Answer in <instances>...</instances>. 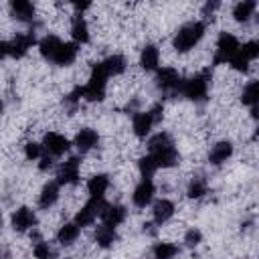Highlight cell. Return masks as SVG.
Returning a JSON list of instances; mask_svg holds the SVG:
<instances>
[{
    "label": "cell",
    "mask_w": 259,
    "mask_h": 259,
    "mask_svg": "<svg viewBox=\"0 0 259 259\" xmlns=\"http://www.w3.org/2000/svg\"><path fill=\"white\" fill-rule=\"evenodd\" d=\"M148 154L154 158L158 168H172L178 164V150L166 132H158L148 142Z\"/></svg>",
    "instance_id": "obj_1"
},
{
    "label": "cell",
    "mask_w": 259,
    "mask_h": 259,
    "mask_svg": "<svg viewBox=\"0 0 259 259\" xmlns=\"http://www.w3.org/2000/svg\"><path fill=\"white\" fill-rule=\"evenodd\" d=\"M202 36H204V22H200V20H190V22L182 24V26L176 30V34H174V38H172V47H174V51H178V53H188V51H192V49L200 42Z\"/></svg>",
    "instance_id": "obj_2"
},
{
    "label": "cell",
    "mask_w": 259,
    "mask_h": 259,
    "mask_svg": "<svg viewBox=\"0 0 259 259\" xmlns=\"http://www.w3.org/2000/svg\"><path fill=\"white\" fill-rule=\"evenodd\" d=\"M210 71L208 69H202L200 73L188 77V79H182L180 83V95L190 99V101H202L208 93V85H210Z\"/></svg>",
    "instance_id": "obj_3"
},
{
    "label": "cell",
    "mask_w": 259,
    "mask_h": 259,
    "mask_svg": "<svg viewBox=\"0 0 259 259\" xmlns=\"http://www.w3.org/2000/svg\"><path fill=\"white\" fill-rule=\"evenodd\" d=\"M107 79H109V77L103 73L101 65H99V63L93 65L91 75H89V81L81 87L83 97H85L87 101H103V97H105V89H107Z\"/></svg>",
    "instance_id": "obj_4"
},
{
    "label": "cell",
    "mask_w": 259,
    "mask_h": 259,
    "mask_svg": "<svg viewBox=\"0 0 259 259\" xmlns=\"http://www.w3.org/2000/svg\"><path fill=\"white\" fill-rule=\"evenodd\" d=\"M239 38L233 34V32H221L219 38H217V51H214V57H212V63L214 65H223V63H229V59L239 51Z\"/></svg>",
    "instance_id": "obj_5"
},
{
    "label": "cell",
    "mask_w": 259,
    "mask_h": 259,
    "mask_svg": "<svg viewBox=\"0 0 259 259\" xmlns=\"http://www.w3.org/2000/svg\"><path fill=\"white\" fill-rule=\"evenodd\" d=\"M105 208V200L103 198H89V202H85L81 206V210L75 214V225L77 227H89L93 225V221L97 217H101V210Z\"/></svg>",
    "instance_id": "obj_6"
},
{
    "label": "cell",
    "mask_w": 259,
    "mask_h": 259,
    "mask_svg": "<svg viewBox=\"0 0 259 259\" xmlns=\"http://www.w3.org/2000/svg\"><path fill=\"white\" fill-rule=\"evenodd\" d=\"M180 83H182V77L176 69L172 67H162L156 75V85L162 93H178L180 91Z\"/></svg>",
    "instance_id": "obj_7"
},
{
    "label": "cell",
    "mask_w": 259,
    "mask_h": 259,
    "mask_svg": "<svg viewBox=\"0 0 259 259\" xmlns=\"http://www.w3.org/2000/svg\"><path fill=\"white\" fill-rule=\"evenodd\" d=\"M42 148L47 150L51 158H57V156H63L71 148V142L59 132H47L42 138Z\"/></svg>",
    "instance_id": "obj_8"
},
{
    "label": "cell",
    "mask_w": 259,
    "mask_h": 259,
    "mask_svg": "<svg viewBox=\"0 0 259 259\" xmlns=\"http://www.w3.org/2000/svg\"><path fill=\"white\" fill-rule=\"evenodd\" d=\"M10 225H12V229L18 231V233L30 231V229L36 227V214H34L32 208H28V206H20V208H16V210L12 212Z\"/></svg>",
    "instance_id": "obj_9"
},
{
    "label": "cell",
    "mask_w": 259,
    "mask_h": 259,
    "mask_svg": "<svg viewBox=\"0 0 259 259\" xmlns=\"http://www.w3.org/2000/svg\"><path fill=\"white\" fill-rule=\"evenodd\" d=\"M79 166H81V162L75 156L69 158V160H65L61 164L59 172H57V184L59 186L61 184H77L79 182Z\"/></svg>",
    "instance_id": "obj_10"
},
{
    "label": "cell",
    "mask_w": 259,
    "mask_h": 259,
    "mask_svg": "<svg viewBox=\"0 0 259 259\" xmlns=\"http://www.w3.org/2000/svg\"><path fill=\"white\" fill-rule=\"evenodd\" d=\"M154 194H156V186L152 182V178H144L136 188H134V194H132V200L138 208H146L152 200H154Z\"/></svg>",
    "instance_id": "obj_11"
},
{
    "label": "cell",
    "mask_w": 259,
    "mask_h": 259,
    "mask_svg": "<svg viewBox=\"0 0 259 259\" xmlns=\"http://www.w3.org/2000/svg\"><path fill=\"white\" fill-rule=\"evenodd\" d=\"M34 42H36V38H34L32 32H20V34H16V36L10 40V57L22 59V57L30 51V47H32Z\"/></svg>",
    "instance_id": "obj_12"
},
{
    "label": "cell",
    "mask_w": 259,
    "mask_h": 259,
    "mask_svg": "<svg viewBox=\"0 0 259 259\" xmlns=\"http://www.w3.org/2000/svg\"><path fill=\"white\" fill-rule=\"evenodd\" d=\"M10 16L12 18H16V20H20V22H28V20H32L34 18V4L32 2H28V0H12L10 2Z\"/></svg>",
    "instance_id": "obj_13"
},
{
    "label": "cell",
    "mask_w": 259,
    "mask_h": 259,
    "mask_svg": "<svg viewBox=\"0 0 259 259\" xmlns=\"http://www.w3.org/2000/svg\"><path fill=\"white\" fill-rule=\"evenodd\" d=\"M231 156H233V144H231L229 140H221V142H217V144L210 148V152H208V162L214 164V166H221V164H225Z\"/></svg>",
    "instance_id": "obj_14"
},
{
    "label": "cell",
    "mask_w": 259,
    "mask_h": 259,
    "mask_svg": "<svg viewBox=\"0 0 259 259\" xmlns=\"http://www.w3.org/2000/svg\"><path fill=\"white\" fill-rule=\"evenodd\" d=\"M97 144H99V136H97V132L91 130V127H83V130H79L77 136H75V146H77V150H79L81 154L93 150Z\"/></svg>",
    "instance_id": "obj_15"
},
{
    "label": "cell",
    "mask_w": 259,
    "mask_h": 259,
    "mask_svg": "<svg viewBox=\"0 0 259 259\" xmlns=\"http://www.w3.org/2000/svg\"><path fill=\"white\" fill-rule=\"evenodd\" d=\"M174 210H176V206H174L172 200H168V198H160V200H156V202H154V208H152L154 223H158V225L168 223V221L174 217Z\"/></svg>",
    "instance_id": "obj_16"
},
{
    "label": "cell",
    "mask_w": 259,
    "mask_h": 259,
    "mask_svg": "<svg viewBox=\"0 0 259 259\" xmlns=\"http://www.w3.org/2000/svg\"><path fill=\"white\" fill-rule=\"evenodd\" d=\"M125 214H127L125 206H121V204H105V208L101 210V221H103V225H109V227L115 229L117 225H121L125 221Z\"/></svg>",
    "instance_id": "obj_17"
},
{
    "label": "cell",
    "mask_w": 259,
    "mask_h": 259,
    "mask_svg": "<svg viewBox=\"0 0 259 259\" xmlns=\"http://www.w3.org/2000/svg\"><path fill=\"white\" fill-rule=\"evenodd\" d=\"M77 53H79V45H75V42H61L57 53H55V57L51 61L57 63V65H71L77 59Z\"/></svg>",
    "instance_id": "obj_18"
},
{
    "label": "cell",
    "mask_w": 259,
    "mask_h": 259,
    "mask_svg": "<svg viewBox=\"0 0 259 259\" xmlns=\"http://www.w3.org/2000/svg\"><path fill=\"white\" fill-rule=\"evenodd\" d=\"M154 125H156V123H154V119H152L150 111H138V113L134 115V119H132L134 134H136L138 138H146V136L152 132V127H154Z\"/></svg>",
    "instance_id": "obj_19"
},
{
    "label": "cell",
    "mask_w": 259,
    "mask_h": 259,
    "mask_svg": "<svg viewBox=\"0 0 259 259\" xmlns=\"http://www.w3.org/2000/svg\"><path fill=\"white\" fill-rule=\"evenodd\" d=\"M140 65L144 71H156L160 65V51L156 45H146L140 53Z\"/></svg>",
    "instance_id": "obj_20"
},
{
    "label": "cell",
    "mask_w": 259,
    "mask_h": 259,
    "mask_svg": "<svg viewBox=\"0 0 259 259\" xmlns=\"http://www.w3.org/2000/svg\"><path fill=\"white\" fill-rule=\"evenodd\" d=\"M99 65H101V69H103V73H105L107 77H117V75H121V73L125 71L127 61H125L121 55H109V57L103 59Z\"/></svg>",
    "instance_id": "obj_21"
},
{
    "label": "cell",
    "mask_w": 259,
    "mask_h": 259,
    "mask_svg": "<svg viewBox=\"0 0 259 259\" xmlns=\"http://www.w3.org/2000/svg\"><path fill=\"white\" fill-rule=\"evenodd\" d=\"M57 200H59V184H57V180L55 182H47L42 186L40 194H38V206L49 210Z\"/></svg>",
    "instance_id": "obj_22"
},
{
    "label": "cell",
    "mask_w": 259,
    "mask_h": 259,
    "mask_svg": "<svg viewBox=\"0 0 259 259\" xmlns=\"http://www.w3.org/2000/svg\"><path fill=\"white\" fill-rule=\"evenodd\" d=\"M107 188H109V178H107V174H95V176H91L89 182H87V192H89L91 198H103V194H105Z\"/></svg>",
    "instance_id": "obj_23"
},
{
    "label": "cell",
    "mask_w": 259,
    "mask_h": 259,
    "mask_svg": "<svg viewBox=\"0 0 259 259\" xmlns=\"http://www.w3.org/2000/svg\"><path fill=\"white\" fill-rule=\"evenodd\" d=\"M71 36H73L75 45H85L89 40V26L81 14H77L71 22Z\"/></svg>",
    "instance_id": "obj_24"
},
{
    "label": "cell",
    "mask_w": 259,
    "mask_h": 259,
    "mask_svg": "<svg viewBox=\"0 0 259 259\" xmlns=\"http://www.w3.org/2000/svg\"><path fill=\"white\" fill-rule=\"evenodd\" d=\"M93 239H95V243H97L99 247L107 249V247H111V245L117 241V233H115V229H113V227H109V225H103V223H101V225L95 229Z\"/></svg>",
    "instance_id": "obj_25"
},
{
    "label": "cell",
    "mask_w": 259,
    "mask_h": 259,
    "mask_svg": "<svg viewBox=\"0 0 259 259\" xmlns=\"http://www.w3.org/2000/svg\"><path fill=\"white\" fill-rule=\"evenodd\" d=\"M257 10V2L255 0H241L233 6V18L237 22H247Z\"/></svg>",
    "instance_id": "obj_26"
},
{
    "label": "cell",
    "mask_w": 259,
    "mask_h": 259,
    "mask_svg": "<svg viewBox=\"0 0 259 259\" xmlns=\"http://www.w3.org/2000/svg\"><path fill=\"white\" fill-rule=\"evenodd\" d=\"M61 42H63V40H61L59 36H55V34H47V36L40 38V42H38V51H40V55H42L47 61H51V59L55 57V53H57V49H59Z\"/></svg>",
    "instance_id": "obj_27"
},
{
    "label": "cell",
    "mask_w": 259,
    "mask_h": 259,
    "mask_svg": "<svg viewBox=\"0 0 259 259\" xmlns=\"http://www.w3.org/2000/svg\"><path fill=\"white\" fill-rule=\"evenodd\" d=\"M77 237H79V227H77L75 223H65V225L59 229V233H57V241H59L63 247L73 245V243L77 241Z\"/></svg>",
    "instance_id": "obj_28"
},
{
    "label": "cell",
    "mask_w": 259,
    "mask_h": 259,
    "mask_svg": "<svg viewBox=\"0 0 259 259\" xmlns=\"http://www.w3.org/2000/svg\"><path fill=\"white\" fill-rule=\"evenodd\" d=\"M152 253H154V259H174V257L180 253V249H178L174 243L162 241V243H156V245H154Z\"/></svg>",
    "instance_id": "obj_29"
},
{
    "label": "cell",
    "mask_w": 259,
    "mask_h": 259,
    "mask_svg": "<svg viewBox=\"0 0 259 259\" xmlns=\"http://www.w3.org/2000/svg\"><path fill=\"white\" fill-rule=\"evenodd\" d=\"M257 99H259V83L253 79V81H249V83L243 87V93H241V101H243V105H249V107H257Z\"/></svg>",
    "instance_id": "obj_30"
},
{
    "label": "cell",
    "mask_w": 259,
    "mask_h": 259,
    "mask_svg": "<svg viewBox=\"0 0 259 259\" xmlns=\"http://www.w3.org/2000/svg\"><path fill=\"white\" fill-rule=\"evenodd\" d=\"M208 192V182L202 176H194L188 184V196L190 198H202Z\"/></svg>",
    "instance_id": "obj_31"
},
{
    "label": "cell",
    "mask_w": 259,
    "mask_h": 259,
    "mask_svg": "<svg viewBox=\"0 0 259 259\" xmlns=\"http://www.w3.org/2000/svg\"><path fill=\"white\" fill-rule=\"evenodd\" d=\"M249 63H251V59L241 51V47H239V51L229 59V65H231L235 71H239V73H245V71L249 69Z\"/></svg>",
    "instance_id": "obj_32"
},
{
    "label": "cell",
    "mask_w": 259,
    "mask_h": 259,
    "mask_svg": "<svg viewBox=\"0 0 259 259\" xmlns=\"http://www.w3.org/2000/svg\"><path fill=\"white\" fill-rule=\"evenodd\" d=\"M138 168H140L142 178H152V174L158 170V166H156V162H154V158H152L150 154H146V156H142V158H140Z\"/></svg>",
    "instance_id": "obj_33"
},
{
    "label": "cell",
    "mask_w": 259,
    "mask_h": 259,
    "mask_svg": "<svg viewBox=\"0 0 259 259\" xmlns=\"http://www.w3.org/2000/svg\"><path fill=\"white\" fill-rule=\"evenodd\" d=\"M32 253H34L36 259H55V251L51 249V245H49L47 241H38V243L34 245Z\"/></svg>",
    "instance_id": "obj_34"
},
{
    "label": "cell",
    "mask_w": 259,
    "mask_h": 259,
    "mask_svg": "<svg viewBox=\"0 0 259 259\" xmlns=\"http://www.w3.org/2000/svg\"><path fill=\"white\" fill-rule=\"evenodd\" d=\"M24 156H26V160L42 158V146L36 144V142H26L24 144Z\"/></svg>",
    "instance_id": "obj_35"
},
{
    "label": "cell",
    "mask_w": 259,
    "mask_h": 259,
    "mask_svg": "<svg viewBox=\"0 0 259 259\" xmlns=\"http://www.w3.org/2000/svg\"><path fill=\"white\" fill-rule=\"evenodd\" d=\"M200 241H202V233H200L198 229H188V231H186V235H184V243H186L188 247H196Z\"/></svg>",
    "instance_id": "obj_36"
},
{
    "label": "cell",
    "mask_w": 259,
    "mask_h": 259,
    "mask_svg": "<svg viewBox=\"0 0 259 259\" xmlns=\"http://www.w3.org/2000/svg\"><path fill=\"white\" fill-rule=\"evenodd\" d=\"M241 51H243L251 61H255V59L259 57V42H257V40H249V42H245V45L241 47Z\"/></svg>",
    "instance_id": "obj_37"
},
{
    "label": "cell",
    "mask_w": 259,
    "mask_h": 259,
    "mask_svg": "<svg viewBox=\"0 0 259 259\" xmlns=\"http://www.w3.org/2000/svg\"><path fill=\"white\" fill-rule=\"evenodd\" d=\"M150 111V115H152V119H154V123H158V121H162V117H164V107H162V103H156L152 109H148Z\"/></svg>",
    "instance_id": "obj_38"
},
{
    "label": "cell",
    "mask_w": 259,
    "mask_h": 259,
    "mask_svg": "<svg viewBox=\"0 0 259 259\" xmlns=\"http://www.w3.org/2000/svg\"><path fill=\"white\" fill-rule=\"evenodd\" d=\"M219 6H221L219 2H206V4L202 6V14H204V16H212V12H214Z\"/></svg>",
    "instance_id": "obj_39"
},
{
    "label": "cell",
    "mask_w": 259,
    "mask_h": 259,
    "mask_svg": "<svg viewBox=\"0 0 259 259\" xmlns=\"http://www.w3.org/2000/svg\"><path fill=\"white\" fill-rule=\"evenodd\" d=\"M10 57V40H0V59Z\"/></svg>",
    "instance_id": "obj_40"
},
{
    "label": "cell",
    "mask_w": 259,
    "mask_h": 259,
    "mask_svg": "<svg viewBox=\"0 0 259 259\" xmlns=\"http://www.w3.org/2000/svg\"><path fill=\"white\" fill-rule=\"evenodd\" d=\"M51 166H53V158H51L49 154H47V156H42V158H40V164H38V168L45 172V170H49Z\"/></svg>",
    "instance_id": "obj_41"
},
{
    "label": "cell",
    "mask_w": 259,
    "mask_h": 259,
    "mask_svg": "<svg viewBox=\"0 0 259 259\" xmlns=\"http://www.w3.org/2000/svg\"><path fill=\"white\" fill-rule=\"evenodd\" d=\"M89 6H91L89 2H75V4H73V8H75V10H79V12H83V10H87Z\"/></svg>",
    "instance_id": "obj_42"
},
{
    "label": "cell",
    "mask_w": 259,
    "mask_h": 259,
    "mask_svg": "<svg viewBox=\"0 0 259 259\" xmlns=\"http://www.w3.org/2000/svg\"><path fill=\"white\" fill-rule=\"evenodd\" d=\"M2 111H4V103L0 101V113H2Z\"/></svg>",
    "instance_id": "obj_43"
},
{
    "label": "cell",
    "mask_w": 259,
    "mask_h": 259,
    "mask_svg": "<svg viewBox=\"0 0 259 259\" xmlns=\"http://www.w3.org/2000/svg\"><path fill=\"white\" fill-rule=\"evenodd\" d=\"M0 227H2V212H0Z\"/></svg>",
    "instance_id": "obj_44"
}]
</instances>
